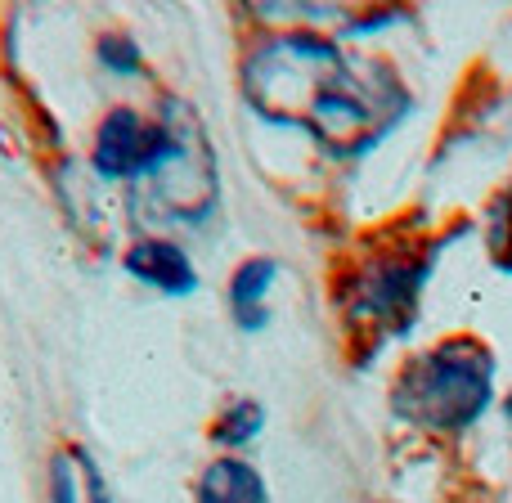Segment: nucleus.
<instances>
[{"label":"nucleus","instance_id":"nucleus-6","mask_svg":"<svg viewBox=\"0 0 512 503\" xmlns=\"http://www.w3.org/2000/svg\"><path fill=\"white\" fill-rule=\"evenodd\" d=\"M126 274H135L140 283L167 292V297H189L198 288V270L185 252L171 239H140L131 252H126Z\"/></svg>","mask_w":512,"mask_h":503},{"label":"nucleus","instance_id":"nucleus-8","mask_svg":"<svg viewBox=\"0 0 512 503\" xmlns=\"http://www.w3.org/2000/svg\"><path fill=\"white\" fill-rule=\"evenodd\" d=\"M198 503H270L261 472L243 459H216L194 486Z\"/></svg>","mask_w":512,"mask_h":503},{"label":"nucleus","instance_id":"nucleus-2","mask_svg":"<svg viewBox=\"0 0 512 503\" xmlns=\"http://www.w3.org/2000/svg\"><path fill=\"white\" fill-rule=\"evenodd\" d=\"M495 400V355L477 337H445L391 387V405L423 432H463Z\"/></svg>","mask_w":512,"mask_h":503},{"label":"nucleus","instance_id":"nucleus-12","mask_svg":"<svg viewBox=\"0 0 512 503\" xmlns=\"http://www.w3.org/2000/svg\"><path fill=\"white\" fill-rule=\"evenodd\" d=\"M490 248H495V261L504 265V270H512V189H508L504 207H499V216H495V234H490Z\"/></svg>","mask_w":512,"mask_h":503},{"label":"nucleus","instance_id":"nucleus-1","mask_svg":"<svg viewBox=\"0 0 512 503\" xmlns=\"http://www.w3.org/2000/svg\"><path fill=\"white\" fill-rule=\"evenodd\" d=\"M243 99L265 122L301 126L333 158L369 153L405 117L409 95L387 68L355 63L342 45L283 32L243 59Z\"/></svg>","mask_w":512,"mask_h":503},{"label":"nucleus","instance_id":"nucleus-10","mask_svg":"<svg viewBox=\"0 0 512 503\" xmlns=\"http://www.w3.org/2000/svg\"><path fill=\"white\" fill-rule=\"evenodd\" d=\"M261 423H265V409L256 405V400H234L212 423V441L216 445H248L252 436L261 432Z\"/></svg>","mask_w":512,"mask_h":503},{"label":"nucleus","instance_id":"nucleus-5","mask_svg":"<svg viewBox=\"0 0 512 503\" xmlns=\"http://www.w3.org/2000/svg\"><path fill=\"white\" fill-rule=\"evenodd\" d=\"M432 256H436V248H427L423 256L405 252V256H382V261H373L369 270L351 283L346 315L369 328L373 337L405 333L418 315V297H423Z\"/></svg>","mask_w":512,"mask_h":503},{"label":"nucleus","instance_id":"nucleus-9","mask_svg":"<svg viewBox=\"0 0 512 503\" xmlns=\"http://www.w3.org/2000/svg\"><path fill=\"white\" fill-rule=\"evenodd\" d=\"M50 499L54 503H113L99 468L81 450L54 454L50 463Z\"/></svg>","mask_w":512,"mask_h":503},{"label":"nucleus","instance_id":"nucleus-11","mask_svg":"<svg viewBox=\"0 0 512 503\" xmlns=\"http://www.w3.org/2000/svg\"><path fill=\"white\" fill-rule=\"evenodd\" d=\"M99 63H104L108 72H117V77H131V72L140 68V50H135V41H126V36H104V41H99Z\"/></svg>","mask_w":512,"mask_h":503},{"label":"nucleus","instance_id":"nucleus-4","mask_svg":"<svg viewBox=\"0 0 512 503\" xmlns=\"http://www.w3.org/2000/svg\"><path fill=\"white\" fill-rule=\"evenodd\" d=\"M216 207V162L207 149V131L198 117L189 113L185 122V144H180L176 162L158 171L153 180L140 185L135 212L149 216V225H194Z\"/></svg>","mask_w":512,"mask_h":503},{"label":"nucleus","instance_id":"nucleus-7","mask_svg":"<svg viewBox=\"0 0 512 503\" xmlns=\"http://www.w3.org/2000/svg\"><path fill=\"white\" fill-rule=\"evenodd\" d=\"M279 279V261L274 256H252L234 270L230 279V310H234V324L243 333H261L270 324V306H265V292L274 288Z\"/></svg>","mask_w":512,"mask_h":503},{"label":"nucleus","instance_id":"nucleus-3","mask_svg":"<svg viewBox=\"0 0 512 503\" xmlns=\"http://www.w3.org/2000/svg\"><path fill=\"white\" fill-rule=\"evenodd\" d=\"M185 122L189 108L171 104L162 108L158 122H144L135 108H113L99 122L95 135V176L104 180H153L158 171H167L176 162L180 144H185Z\"/></svg>","mask_w":512,"mask_h":503}]
</instances>
